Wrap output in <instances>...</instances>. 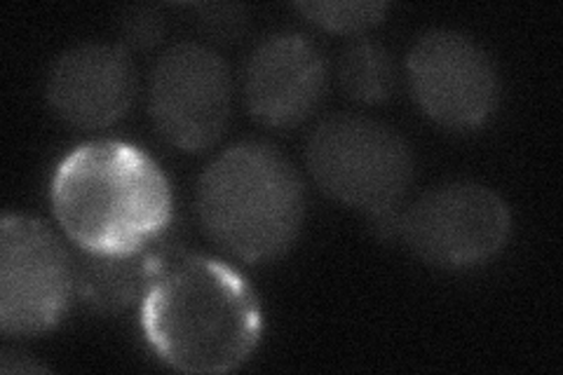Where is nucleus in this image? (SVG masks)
Returning a JSON list of instances; mask_svg holds the SVG:
<instances>
[{
    "label": "nucleus",
    "instance_id": "nucleus-2",
    "mask_svg": "<svg viewBox=\"0 0 563 375\" xmlns=\"http://www.w3.org/2000/svg\"><path fill=\"white\" fill-rule=\"evenodd\" d=\"M49 192L66 238L87 254H136L172 225L167 176L122 141H92L68 153Z\"/></svg>",
    "mask_w": 563,
    "mask_h": 375
},
{
    "label": "nucleus",
    "instance_id": "nucleus-7",
    "mask_svg": "<svg viewBox=\"0 0 563 375\" xmlns=\"http://www.w3.org/2000/svg\"><path fill=\"white\" fill-rule=\"evenodd\" d=\"M233 106L225 62L200 43H179L157 59L148 111L155 130L172 146L200 153L223 136Z\"/></svg>",
    "mask_w": 563,
    "mask_h": 375
},
{
    "label": "nucleus",
    "instance_id": "nucleus-10",
    "mask_svg": "<svg viewBox=\"0 0 563 375\" xmlns=\"http://www.w3.org/2000/svg\"><path fill=\"white\" fill-rule=\"evenodd\" d=\"M47 101L78 130H103L128 115L136 97V74L128 52L115 45H78L52 66Z\"/></svg>",
    "mask_w": 563,
    "mask_h": 375
},
{
    "label": "nucleus",
    "instance_id": "nucleus-6",
    "mask_svg": "<svg viewBox=\"0 0 563 375\" xmlns=\"http://www.w3.org/2000/svg\"><path fill=\"white\" fill-rule=\"evenodd\" d=\"M74 291V261L43 221L8 213L0 223V327L10 335L45 333Z\"/></svg>",
    "mask_w": 563,
    "mask_h": 375
},
{
    "label": "nucleus",
    "instance_id": "nucleus-12",
    "mask_svg": "<svg viewBox=\"0 0 563 375\" xmlns=\"http://www.w3.org/2000/svg\"><path fill=\"white\" fill-rule=\"evenodd\" d=\"M339 82L343 92L360 103L387 101L397 85L393 55L374 41H355L339 59Z\"/></svg>",
    "mask_w": 563,
    "mask_h": 375
},
{
    "label": "nucleus",
    "instance_id": "nucleus-4",
    "mask_svg": "<svg viewBox=\"0 0 563 375\" xmlns=\"http://www.w3.org/2000/svg\"><path fill=\"white\" fill-rule=\"evenodd\" d=\"M306 157L329 198L395 225L413 178L411 151L395 130L362 115H333L310 134Z\"/></svg>",
    "mask_w": 563,
    "mask_h": 375
},
{
    "label": "nucleus",
    "instance_id": "nucleus-9",
    "mask_svg": "<svg viewBox=\"0 0 563 375\" xmlns=\"http://www.w3.org/2000/svg\"><path fill=\"white\" fill-rule=\"evenodd\" d=\"M244 101L252 118L266 128L289 130L320 106L327 66L301 33H273L261 41L244 66Z\"/></svg>",
    "mask_w": 563,
    "mask_h": 375
},
{
    "label": "nucleus",
    "instance_id": "nucleus-13",
    "mask_svg": "<svg viewBox=\"0 0 563 375\" xmlns=\"http://www.w3.org/2000/svg\"><path fill=\"white\" fill-rule=\"evenodd\" d=\"M301 12L314 26L327 29L331 33H364L380 24L387 12L383 3H298Z\"/></svg>",
    "mask_w": 563,
    "mask_h": 375
},
{
    "label": "nucleus",
    "instance_id": "nucleus-15",
    "mask_svg": "<svg viewBox=\"0 0 563 375\" xmlns=\"http://www.w3.org/2000/svg\"><path fill=\"white\" fill-rule=\"evenodd\" d=\"M200 12V22L211 35H219V41H228L231 35H235L244 20V12L240 8L231 5H202L198 8Z\"/></svg>",
    "mask_w": 563,
    "mask_h": 375
},
{
    "label": "nucleus",
    "instance_id": "nucleus-14",
    "mask_svg": "<svg viewBox=\"0 0 563 375\" xmlns=\"http://www.w3.org/2000/svg\"><path fill=\"white\" fill-rule=\"evenodd\" d=\"M120 35L134 49H153L165 35V16L155 8H130L120 20Z\"/></svg>",
    "mask_w": 563,
    "mask_h": 375
},
{
    "label": "nucleus",
    "instance_id": "nucleus-5",
    "mask_svg": "<svg viewBox=\"0 0 563 375\" xmlns=\"http://www.w3.org/2000/svg\"><path fill=\"white\" fill-rule=\"evenodd\" d=\"M395 232L420 261L444 271H470L503 252L512 213L486 186L451 184L420 195L397 213Z\"/></svg>",
    "mask_w": 563,
    "mask_h": 375
},
{
    "label": "nucleus",
    "instance_id": "nucleus-1",
    "mask_svg": "<svg viewBox=\"0 0 563 375\" xmlns=\"http://www.w3.org/2000/svg\"><path fill=\"white\" fill-rule=\"evenodd\" d=\"M141 327L167 366L225 373L250 360L263 319L250 284L233 267L186 254L167 230L141 298Z\"/></svg>",
    "mask_w": 563,
    "mask_h": 375
},
{
    "label": "nucleus",
    "instance_id": "nucleus-8",
    "mask_svg": "<svg viewBox=\"0 0 563 375\" xmlns=\"http://www.w3.org/2000/svg\"><path fill=\"white\" fill-rule=\"evenodd\" d=\"M411 92L428 118L446 130H474L496 113L498 70L472 38L455 31H432L413 45Z\"/></svg>",
    "mask_w": 563,
    "mask_h": 375
},
{
    "label": "nucleus",
    "instance_id": "nucleus-3",
    "mask_svg": "<svg viewBox=\"0 0 563 375\" xmlns=\"http://www.w3.org/2000/svg\"><path fill=\"white\" fill-rule=\"evenodd\" d=\"M196 211L207 238L223 252L246 263L273 261L301 230L303 184L285 155L250 141L228 148L205 169Z\"/></svg>",
    "mask_w": 563,
    "mask_h": 375
},
{
    "label": "nucleus",
    "instance_id": "nucleus-11",
    "mask_svg": "<svg viewBox=\"0 0 563 375\" xmlns=\"http://www.w3.org/2000/svg\"><path fill=\"white\" fill-rule=\"evenodd\" d=\"M161 238L141 252L125 256L80 252L74 263V289L85 306L103 315H115L128 310L136 298H144L161 256Z\"/></svg>",
    "mask_w": 563,
    "mask_h": 375
}]
</instances>
